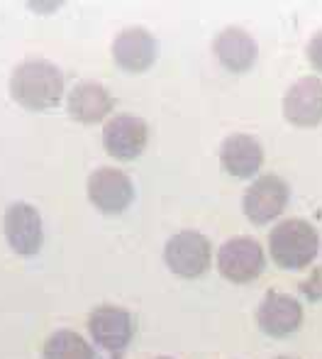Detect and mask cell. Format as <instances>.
<instances>
[{"label": "cell", "instance_id": "6da1fadb", "mask_svg": "<svg viewBox=\"0 0 322 359\" xmlns=\"http://www.w3.org/2000/svg\"><path fill=\"white\" fill-rule=\"evenodd\" d=\"M10 95L27 110L54 108L64 95V74L47 59H27L10 76Z\"/></svg>", "mask_w": 322, "mask_h": 359}, {"label": "cell", "instance_id": "8fae6325", "mask_svg": "<svg viewBox=\"0 0 322 359\" xmlns=\"http://www.w3.org/2000/svg\"><path fill=\"white\" fill-rule=\"evenodd\" d=\"M256 323L271 337H286L303 323V308L288 293L269 291L256 308Z\"/></svg>", "mask_w": 322, "mask_h": 359}, {"label": "cell", "instance_id": "ffe728a7", "mask_svg": "<svg viewBox=\"0 0 322 359\" xmlns=\"http://www.w3.org/2000/svg\"><path fill=\"white\" fill-rule=\"evenodd\" d=\"M157 359H171V357H157Z\"/></svg>", "mask_w": 322, "mask_h": 359}, {"label": "cell", "instance_id": "5bb4252c", "mask_svg": "<svg viewBox=\"0 0 322 359\" xmlns=\"http://www.w3.org/2000/svg\"><path fill=\"white\" fill-rule=\"evenodd\" d=\"M213 52L225 69H230V72H234V74H241L254 67L259 47H256L254 37H251L246 29L225 27L223 32L215 37Z\"/></svg>", "mask_w": 322, "mask_h": 359}, {"label": "cell", "instance_id": "30bf717a", "mask_svg": "<svg viewBox=\"0 0 322 359\" xmlns=\"http://www.w3.org/2000/svg\"><path fill=\"white\" fill-rule=\"evenodd\" d=\"M132 316L120 306H98L88 316V332L98 347L120 352L132 340Z\"/></svg>", "mask_w": 322, "mask_h": 359}, {"label": "cell", "instance_id": "2e32d148", "mask_svg": "<svg viewBox=\"0 0 322 359\" xmlns=\"http://www.w3.org/2000/svg\"><path fill=\"white\" fill-rule=\"evenodd\" d=\"M44 359H93V347L74 330H57L44 342Z\"/></svg>", "mask_w": 322, "mask_h": 359}, {"label": "cell", "instance_id": "9c48e42d", "mask_svg": "<svg viewBox=\"0 0 322 359\" xmlns=\"http://www.w3.org/2000/svg\"><path fill=\"white\" fill-rule=\"evenodd\" d=\"M284 115L298 128H315L322 123V79L303 76L284 95Z\"/></svg>", "mask_w": 322, "mask_h": 359}, {"label": "cell", "instance_id": "e0dca14e", "mask_svg": "<svg viewBox=\"0 0 322 359\" xmlns=\"http://www.w3.org/2000/svg\"><path fill=\"white\" fill-rule=\"evenodd\" d=\"M305 54H308V62L313 64V67L318 69V72H322V29H320V32H315L313 37H310Z\"/></svg>", "mask_w": 322, "mask_h": 359}, {"label": "cell", "instance_id": "ba28073f", "mask_svg": "<svg viewBox=\"0 0 322 359\" xmlns=\"http://www.w3.org/2000/svg\"><path fill=\"white\" fill-rule=\"evenodd\" d=\"M149 140V128L137 115H115L103 128V144L110 156L122 161L137 159Z\"/></svg>", "mask_w": 322, "mask_h": 359}, {"label": "cell", "instance_id": "52a82bcc", "mask_svg": "<svg viewBox=\"0 0 322 359\" xmlns=\"http://www.w3.org/2000/svg\"><path fill=\"white\" fill-rule=\"evenodd\" d=\"M3 230L8 237V245L13 247V252L22 257H32L39 252L44 240V227H42V215L34 205L29 203H13L8 205L3 215Z\"/></svg>", "mask_w": 322, "mask_h": 359}, {"label": "cell", "instance_id": "4fadbf2b", "mask_svg": "<svg viewBox=\"0 0 322 359\" xmlns=\"http://www.w3.org/2000/svg\"><path fill=\"white\" fill-rule=\"evenodd\" d=\"M220 161L227 174L237 176V179H249L264 164V149L256 137L237 133L230 135L220 147Z\"/></svg>", "mask_w": 322, "mask_h": 359}, {"label": "cell", "instance_id": "8992f818", "mask_svg": "<svg viewBox=\"0 0 322 359\" xmlns=\"http://www.w3.org/2000/svg\"><path fill=\"white\" fill-rule=\"evenodd\" d=\"M88 198L103 213H122L134 198V186L125 171L100 166L88 176Z\"/></svg>", "mask_w": 322, "mask_h": 359}, {"label": "cell", "instance_id": "d6986e66", "mask_svg": "<svg viewBox=\"0 0 322 359\" xmlns=\"http://www.w3.org/2000/svg\"><path fill=\"white\" fill-rule=\"evenodd\" d=\"M276 359H293V357H276Z\"/></svg>", "mask_w": 322, "mask_h": 359}, {"label": "cell", "instance_id": "9a60e30c", "mask_svg": "<svg viewBox=\"0 0 322 359\" xmlns=\"http://www.w3.org/2000/svg\"><path fill=\"white\" fill-rule=\"evenodd\" d=\"M66 108L74 120L83 125H93L108 118V113L113 110V95L98 81H80L69 93Z\"/></svg>", "mask_w": 322, "mask_h": 359}, {"label": "cell", "instance_id": "5b68a950", "mask_svg": "<svg viewBox=\"0 0 322 359\" xmlns=\"http://www.w3.org/2000/svg\"><path fill=\"white\" fill-rule=\"evenodd\" d=\"M290 189L281 176L264 174L246 189L244 198H241V210L256 225L274 220L284 213L286 203H288Z\"/></svg>", "mask_w": 322, "mask_h": 359}, {"label": "cell", "instance_id": "277c9868", "mask_svg": "<svg viewBox=\"0 0 322 359\" xmlns=\"http://www.w3.org/2000/svg\"><path fill=\"white\" fill-rule=\"evenodd\" d=\"M264 250L254 237H230L218 252V269L232 284L254 281L264 271Z\"/></svg>", "mask_w": 322, "mask_h": 359}, {"label": "cell", "instance_id": "7c38bea8", "mask_svg": "<svg viewBox=\"0 0 322 359\" xmlns=\"http://www.w3.org/2000/svg\"><path fill=\"white\" fill-rule=\"evenodd\" d=\"M113 57L125 72H147L157 62V39L147 27H125L113 42Z\"/></svg>", "mask_w": 322, "mask_h": 359}, {"label": "cell", "instance_id": "3957f363", "mask_svg": "<svg viewBox=\"0 0 322 359\" xmlns=\"http://www.w3.org/2000/svg\"><path fill=\"white\" fill-rule=\"evenodd\" d=\"M164 259L174 274L183 279H195L205 274L213 259V245L203 232L181 230L174 237H169L164 247Z\"/></svg>", "mask_w": 322, "mask_h": 359}, {"label": "cell", "instance_id": "ac0fdd59", "mask_svg": "<svg viewBox=\"0 0 322 359\" xmlns=\"http://www.w3.org/2000/svg\"><path fill=\"white\" fill-rule=\"evenodd\" d=\"M57 5L59 3H32L29 8H32V10H54Z\"/></svg>", "mask_w": 322, "mask_h": 359}, {"label": "cell", "instance_id": "7a4b0ae2", "mask_svg": "<svg viewBox=\"0 0 322 359\" xmlns=\"http://www.w3.org/2000/svg\"><path fill=\"white\" fill-rule=\"evenodd\" d=\"M320 247L318 230L308 220L288 217L279 222L269 235V252L284 269H303L315 259Z\"/></svg>", "mask_w": 322, "mask_h": 359}]
</instances>
